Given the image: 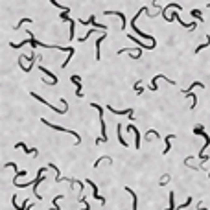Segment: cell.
<instances>
[{
    "mask_svg": "<svg viewBox=\"0 0 210 210\" xmlns=\"http://www.w3.org/2000/svg\"><path fill=\"white\" fill-rule=\"evenodd\" d=\"M92 109H98V112H100V126H102V138H98L96 140V144H100V142H107L109 138H107V131H105V120H103V107H100L98 103H90Z\"/></svg>",
    "mask_w": 210,
    "mask_h": 210,
    "instance_id": "cell-1",
    "label": "cell"
},
{
    "mask_svg": "<svg viewBox=\"0 0 210 210\" xmlns=\"http://www.w3.org/2000/svg\"><path fill=\"white\" fill-rule=\"evenodd\" d=\"M41 122L44 124V126H48V127H52V129H55V131H61V133H68V135H74V138H76V144H79V142H81V138H79V135H78V133H74V131H70V129H66V127H63V126L52 124V122H48V120H44V118H41Z\"/></svg>",
    "mask_w": 210,
    "mask_h": 210,
    "instance_id": "cell-2",
    "label": "cell"
},
{
    "mask_svg": "<svg viewBox=\"0 0 210 210\" xmlns=\"http://www.w3.org/2000/svg\"><path fill=\"white\" fill-rule=\"evenodd\" d=\"M171 21H177L181 26H184V28H188V30H195V28H197V24H195V22H190V24H188V22L181 21V17H179V13H177V11H173V13L169 15V22H171Z\"/></svg>",
    "mask_w": 210,
    "mask_h": 210,
    "instance_id": "cell-3",
    "label": "cell"
},
{
    "mask_svg": "<svg viewBox=\"0 0 210 210\" xmlns=\"http://www.w3.org/2000/svg\"><path fill=\"white\" fill-rule=\"evenodd\" d=\"M79 22H81V24H85V26L92 24V26H94L96 30H102V31H107V26H105V24H98V22H96V19H94V15H90V17H88V21H79Z\"/></svg>",
    "mask_w": 210,
    "mask_h": 210,
    "instance_id": "cell-4",
    "label": "cell"
},
{
    "mask_svg": "<svg viewBox=\"0 0 210 210\" xmlns=\"http://www.w3.org/2000/svg\"><path fill=\"white\" fill-rule=\"evenodd\" d=\"M85 183H88V186L92 188V197H96L98 201H102V203L105 205V197H102V195L98 193V186H96V183H94V181H90V179H87Z\"/></svg>",
    "mask_w": 210,
    "mask_h": 210,
    "instance_id": "cell-5",
    "label": "cell"
},
{
    "mask_svg": "<svg viewBox=\"0 0 210 210\" xmlns=\"http://www.w3.org/2000/svg\"><path fill=\"white\" fill-rule=\"evenodd\" d=\"M70 81L76 85V96H79V98H81V96H83V94H81V78H79V76H76V74H72V76H70Z\"/></svg>",
    "mask_w": 210,
    "mask_h": 210,
    "instance_id": "cell-6",
    "label": "cell"
},
{
    "mask_svg": "<svg viewBox=\"0 0 210 210\" xmlns=\"http://www.w3.org/2000/svg\"><path fill=\"white\" fill-rule=\"evenodd\" d=\"M127 131L135 135V147L138 149V147H140V133H138V129L133 126V124H129V126H127Z\"/></svg>",
    "mask_w": 210,
    "mask_h": 210,
    "instance_id": "cell-7",
    "label": "cell"
},
{
    "mask_svg": "<svg viewBox=\"0 0 210 210\" xmlns=\"http://www.w3.org/2000/svg\"><path fill=\"white\" fill-rule=\"evenodd\" d=\"M15 149H24V151H26V153H28V155H30V153H31V155H33V157H37V149H35V147H31V149H30V147L26 146V144H24V142H17V144H15Z\"/></svg>",
    "mask_w": 210,
    "mask_h": 210,
    "instance_id": "cell-8",
    "label": "cell"
},
{
    "mask_svg": "<svg viewBox=\"0 0 210 210\" xmlns=\"http://www.w3.org/2000/svg\"><path fill=\"white\" fill-rule=\"evenodd\" d=\"M30 94H31V98H35V100H37V102H42V103H44V105H48V107H50V109H52V111H55V112H59V109H55V107H54V105L50 103V102H46V100H44V98H42V96H39V94H37V92H30ZM59 114H61V112H59Z\"/></svg>",
    "mask_w": 210,
    "mask_h": 210,
    "instance_id": "cell-9",
    "label": "cell"
},
{
    "mask_svg": "<svg viewBox=\"0 0 210 210\" xmlns=\"http://www.w3.org/2000/svg\"><path fill=\"white\" fill-rule=\"evenodd\" d=\"M105 109H109V111H111V112H114V114H127V116H129V114H135V111H133V109H112L111 105H107Z\"/></svg>",
    "mask_w": 210,
    "mask_h": 210,
    "instance_id": "cell-10",
    "label": "cell"
},
{
    "mask_svg": "<svg viewBox=\"0 0 210 210\" xmlns=\"http://www.w3.org/2000/svg\"><path fill=\"white\" fill-rule=\"evenodd\" d=\"M39 70H41L42 74H46V76L50 78V81H54V85H57V76H55V74H52L48 68H44V64H39Z\"/></svg>",
    "mask_w": 210,
    "mask_h": 210,
    "instance_id": "cell-11",
    "label": "cell"
},
{
    "mask_svg": "<svg viewBox=\"0 0 210 210\" xmlns=\"http://www.w3.org/2000/svg\"><path fill=\"white\" fill-rule=\"evenodd\" d=\"M171 138H175V136H173V135H168V136L164 138V144H166V146H164L162 155H168V153H169V149H171Z\"/></svg>",
    "mask_w": 210,
    "mask_h": 210,
    "instance_id": "cell-12",
    "label": "cell"
},
{
    "mask_svg": "<svg viewBox=\"0 0 210 210\" xmlns=\"http://www.w3.org/2000/svg\"><path fill=\"white\" fill-rule=\"evenodd\" d=\"M105 15H116V17H120V21H122V28H126V15L122 13V11H103Z\"/></svg>",
    "mask_w": 210,
    "mask_h": 210,
    "instance_id": "cell-13",
    "label": "cell"
},
{
    "mask_svg": "<svg viewBox=\"0 0 210 210\" xmlns=\"http://www.w3.org/2000/svg\"><path fill=\"white\" fill-rule=\"evenodd\" d=\"M103 39H105V33L100 37V39H98V41H96V59H98V61L102 59V52H100V48H102V42H103Z\"/></svg>",
    "mask_w": 210,
    "mask_h": 210,
    "instance_id": "cell-14",
    "label": "cell"
},
{
    "mask_svg": "<svg viewBox=\"0 0 210 210\" xmlns=\"http://www.w3.org/2000/svg\"><path fill=\"white\" fill-rule=\"evenodd\" d=\"M116 135H118V140H120V144L127 147V140L124 138V136H122V124H118V126H116Z\"/></svg>",
    "mask_w": 210,
    "mask_h": 210,
    "instance_id": "cell-15",
    "label": "cell"
},
{
    "mask_svg": "<svg viewBox=\"0 0 210 210\" xmlns=\"http://www.w3.org/2000/svg\"><path fill=\"white\" fill-rule=\"evenodd\" d=\"M126 192L131 193V197H133V210H136V193L133 192V188H129V186H126Z\"/></svg>",
    "mask_w": 210,
    "mask_h": 210,
    "instance_id": "cell-16",
    "label": "cell"
},
{
    "mask_svg": "<svg viewBox=\"0 0 210 210\" xmlns=\"http://www.w3.org/2000/svg\"><path fill=\"white\" fill-rule=\"evenodd\" d=\"M210 44V35H207V41L203 42V44H199V46H197V48H195V54H199V52H201V50H205V48H207V46H208Z\"/></svg>",
    "mask_w": 210,
    "mask_h": 210,
    "instance_id": "cell-17",
    "label": "cell"
},
{
    "mask_svg": "<svg viewBox=\"0 0 210 210\" xmlns=\"http://www.w3.org/2000/svg\"><path fill=\"white\" fill-rule=\"evenodd\" d=\"M169 208H166V210H177L175 208V193H173V192H169Z\"/></svg>",
    "mask_w": 210,
    "mask_h": 210,
    "instance_id": "cell-18",
    "label": "cell"
},
{
    "mask_svg": "<svg viewBox=\"0 0 210 210\" xmlns=\"http://www.w3.org/2000/svg\"><path fill=\"white\" fill-rule=\"evenodd\" d=\"M102 160H107V162H109V164H112V159H111V157H109V155H103V157H102V159H98V160H96V162H94V168H98V166H100V162H102Z\"/></svg>",
    "mask_w": 210,
    "mask_h": 210,
    "instance_id": "cell-19",
    "label": "cell"
},
{
    "mask_svg": "<svg viewBox=\"0 0 210 210\" xmlns=\"http://www.w3.org/2000/svg\"><path fill=\"white\" fill-rule=\"evenodd\" d=\"M74 35H76V22L72 19L70 21V41H74Z\"/></svg>",
    "mask_w": 210,
    "mask_h": 210,
    "instance_id": "cell-20",
    "label": "cell"
},
{
    "mask_svg": "<svg viewBox=\"0 0 210 210\" xmlns=\"http://www.w3.org/2000/svg\"><path fill=\"white\" fill-rule=\"evenodd\" d=\"M190 15H192V17H195L197 21H203V15H201V11H199V9H192V11H190Z\"/></svg>",
    "mask_w": 210,
    "mask_h": 210,
    "instance_id": "cell-21",
    "label": "cell"
},
{
    "mask_svg": "<svg viewBox=\"0 0 210 210\" xmlns=\"http://www.w3.org/2000/svg\"><path fill=\"white\" fill-rule=\"evenodd\" d=\"M168 181H169V173H166V175H162V177H160L159 184H160V186H166V184H168Z\"/></svg>",
    "mask_w": 210,
    "mask_h": 210,
    "instance_id": "cell-22",
    "label": "cell"
},
{
    "mask_svg": "<svg viewBox=\"0 0 210 210\" xmlns=\"http://www.w3.org/2000/svg\"><path fill=\"white\" fill-rule=\"evenodd\" d=\"M147 136H155V138H162V136H160V135L157 133V131H153V129H147V133H146V138H147Z\"/></svg>",
    "mask_w": 210,
    "mask_h": 210,
    "instance_id": "cell-23",
    "label": "cell"
},
{
    "mask_svg": "<svg viewBox=\"0 0 210 210\" xmlns=\"http://www.w3.org/2000/svg\"><path fill=\"white\" fill-rule=\"evenodd\" d=\"M50 2H52V4H54V6H55V7H59V9H63V11H70V9H68V7H66V6H61V4H59V2H57V0H50Z\"/></svg>",
    "mask_w": 210,
    "mask_h": 210,
    "instance_id": "cell-24",
    "label": "cell"
},
{
    "mask_svg": "<svg viewBox=\"0 0 210 210\" xmlns=\"http://www.w3.org/2000/svg\"><path fill=\"white\" fill-rule=\"evenodd\" d=\"M135 90H136V94H142V81H140V79H136V83H135Z\"/></svg>",
    "mask_w": 210,
    "mask_h": 210,
    "instance_id": "cell-25",
    "label": "cell"
},
{
    "mask_svg": "<svg viewBox=\"0 0 210 210\" xmlns=\"http://www.w3.org/2000/svg\"><path fill=\"white\" fill-rule=\"evenodd\" d=\"M61 21H63V22H70V21H72V19H68V11H63V13H61Z\"/></svg>",
    "mask_w": 210,
    "mask_h": 210,
    "instance_id": "cell-26",
    "label": "cell"
},
{
    "mask_svg": "<svg viewBox=\"0 0 210 210\" xmlns=\"http://www.w3.org/2000/svg\"><path fill=\"white\" fill-rule=\"evenodd\" d=\"M26 22H31V19H22V21L19 22L17 26H15V30H19V28H21V26H22V24H26Z\"/></svg>",
    "mask_w": 210,
    "mask_h": 210,
    "instance_id": "cell-27",
    "label": "cell"
},
{
    "mask_svg": "<svg viewBox=\"0 0 210 210\" xmlns=\"http://www.w3.org/2000/svg\"><path fill=\"white\" fill-rule=\"evenodd\" d=\"M208 7H210V4H208Z\"/></svg>",
    "mask_w": 210,
    "mask_h": 210,
    "instance_id": "cell-28",
    "label": "cell"
}]
</instances>
